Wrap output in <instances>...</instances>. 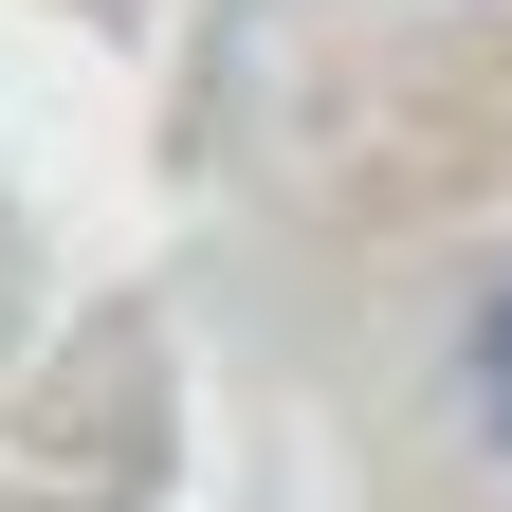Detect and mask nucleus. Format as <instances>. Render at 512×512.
I'll use <instances>...</instances> for the list:
<instances>
[{
  "label": "nucleus",
  "mask_w": 512,
  "mask_h": 512,
  "mask_svg": "<svg viewBox=\"0 0 512 512\" xmlns=\"http://www.w3.org/2000/svg\"><path fill=\"white\" fill-rule=\"evenodd\" d=\"M476 403H494V439H512V293H494V348H476Z\"/></svg>",
  "instance_id": "1"
}]
</instances>
